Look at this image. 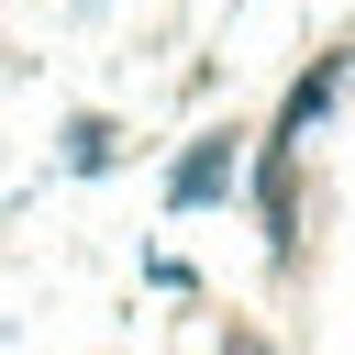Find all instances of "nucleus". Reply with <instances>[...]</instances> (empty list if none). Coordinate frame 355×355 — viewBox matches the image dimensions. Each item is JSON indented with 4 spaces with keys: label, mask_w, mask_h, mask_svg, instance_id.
Returning <instances> with one entry per match:
<instances>
[{
    "label": "nucleus",
    "mask_w": 355,
    "mask_h": 355,
    "mask_svg": "<svg viewBox=\"0 0 355 355\" xmlns=\"http://www.w3.org/2000/svg\"><path fill=\"white\" fill-rule=\"evenodd\" d=\"M222 189H233V133H200V144L178 155V178H166V200H178V211H211Z\"/></svg>",
    "instance_id": "obj_1"
},
{
    "label": "nucleus",
    "mask_w": 355,
    "mask_h": 355,
    "mask_svg": "<svg viewBox=\"0 0 355 355\" xmlns=\"http://www.w3.org/2000/svg\"><path fill=\"white\" fill-rule=\"evenodd\" d=\"M333 89H344V55L300 67V89H288V111H277V133H266V144H277V155H300V133H311V122L333 111Z\"/></svg>",
    "instance_id": "obj_2"
},
{
    "label": "nucleus",
    "mask_w": 355,
    "mask_h": 355,
    "mask_svg": "<svg viewBox=\"0 0 355 355\" xmlns=\"http://www.w3.org/2000/svg\"><path fill=\"white\" fill-rule=\"evenodd\" d=\"M67 166L100 178V166H111V122H67Z\"/></svg>",
    "instance_id": "obj_3"
}]
</instances>
